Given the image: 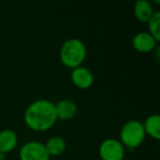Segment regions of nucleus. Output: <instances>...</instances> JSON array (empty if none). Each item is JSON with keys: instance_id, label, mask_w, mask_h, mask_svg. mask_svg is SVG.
<instances>
[{"instance_id": "9", "label": "nucleus", "mask_w": 160, "mask_h": 160, "mask_svg": "<svg viewBox=\"0 0 160 160\" xmlns=\"http://www.w3.org/2000/svg\"><path fill=\"white\" fill-rule=\"evenodd\" d=\"M18 145V136L12 129L6 128L0 131V153H6L12 151Z\"/></svg>"}, {"instance_id": "5", "label": "nucleus", "mask_w": 160, "mask_h": 160, "mask_svg": "<svg viewBox=\"0 0 160 160\" xmlns=\"http://www.w3.org/2000/svg\"><path fill=\"white\" fill-rule=\"evenodd\" d=\"M49 158L45 144L38 140L25 142L20 149L21 160H49Z\"/></svg>"}, {"instance_id": "3", "label": "nucleus", "mask_w": 160, "mask_h": 160, "mask_svg": "<svg viewBox=\"0 0 160 160\" xmlns=\"http://www.w3.org/2000/svg\"><path fill=\"white\" fill-rule=\"evenodd\" d=\"M146 134L142 126V123L137 120H129L121 128L120 142L123 146L128 148L129 150L137 148L145 140Z\"/></svg>"}, {"instance_id": "14", "label": "nucleus", "mask_w": 160, "mask_h": 160, "mask_svg": "<svg viewBox=\"0 0 160 160\" xmlns=\"http://www.w3.org/2000/svg\"><path fill=\"white\" fill-rule=\"evenodd\" d=\"M122 160H125V159H122Z\"/></svg>"}, {"instance_id": "11", "label": "nucleus", "mask_w": 160, "mask_h": 160, "mask_svg": "<svg viewBox=\"0 0 160 160\" xmlns=\"http://www.w3.org/2000/svg\"><path fill=\"white\" fill-rule=\"evenodd\" d=\"M145 134L155 139L160 138V116L158 114H151L142 123Z\"/></svg>"}, {"instance_id": "2", "label": "nucleus", "mask_w": 160, "mask_h": 160, "mask_svg": "<svg viewBox=\"0 0 160 160\" xmlns=\"http://www.w3.org/2000/svg\"><path fill=\"white\" fill-rule=\"evenodd\" d=\"M87 56V47L79 38H69L65 41L59 51L60 62L68 68H77L82 66Z\"/></svg>"}, {"instance_id": "7", "label": "nucleus", "mask_w": 160, "mask_h": 160, "mask_svg": "<svg viewBox=\"0 0 160 160\" xmlns=\"http://www.w3.org/2000/svg\"><path fill=\"white\" fill-rule=\"evenodd\" d=\"M157 41L148 32H139L133 38V46L139 53H149L157 45Z\"/></svg>"}, {"instance_id": "6", "label": "nucleus", "mask_w": 160, "mask_h": 160, "mask_svg": "<svg viewBox=\"0 0 160 160\" xmlns=\"http://www.w3.org/2000/svg\"><path fill=\"white\" fill-rule=\"evenodd\" d=\"M71 81L79 89H88L92 86L94 81L93 73L87 67L79 66L77 68L71 69Z\"/></svg>"}, {"instance_id": "12", "label": "nucleus", "mask_w": 160, "mask_h": 160, "mask_svg": "<svg viewBox=\"0 0 160 160\" xmlns=\"http://www.w3.org/2000/svg\"><path fill=\"white\" fill-rule=\"evenodd\" d=\"M46 150L48 152L49 157L52 156H60L66 149V142L60 136H53L45 144Z\"/></svg>"}, {"instance_id": "8", "label": "nucleus", "mask_w": 160, "mask_h": 160, "mask_svg": "<svg viewBox=\"0 0 160 160\" xmlns=\"http://www.w3.org/2000/svg\"><path fill=\"white\" fill-rule=\"evenodd\" d=\"M55 112L57 120H70L77 113V104L72 100L64 99L55 104Z\"/></svg>"}, {"instance_id": "10", "label": "nucleus", "mask_w": 160, "mask_h": 160, "mask_svg": "<svg viewBox=\"0 0 160 160\" xmlns=\"http://www.w3.org/2000/svg\"><path fill=\"white\" fill-rule=\"evenodd\" d=\"M134 13L138 21L148 22L152 14L155 13V10L151 2H149L148 0H138L134 6Z\"/></svg>"}, {"instance_id": "13", "label": "nucleus", "mask_w": 160, "mask_h": 160, "mask_svg": "<svg viewBox=\"0 0 160 160\" xmlns=\"http://www.w3.org/2000/svg\"><path fill=\"white\" fill-rule=\"evenodd\" d=\"M148 33L155 38L157 42L160 41V12L155 11L150 20L148 21Z\"/></svg>"}, {"instance_id": "4", "label": "nucleus", "mask_w": 160, "mask_h": 160, "mask_svg": "<svg viewBox=\"0 0 160 160\" xmlns=\"http://www.w3.org/2000/svg\"><path fill=\"white\" fill-rule=\"evenodd\" d=\"M99 155L102 160H122L124 159L125 147L118 139L107 138L100 144Z\"/></svg>"}, {"instance_id": "1", "label": "nucleus", "mask_w": 160, "mask_h": 160, "mask_svg": "<svg viewBox=\"0 0 160 160\" xmlns=\"http://www.w3.org/2000/svg\"><path fill=\"white\" fill-rule=\"evenodd\" d=\"M56 121L55 104L46 99L33 101L24 112V122L32 131L45 132L51 129Z\"/></svg>"}]
</instances>
